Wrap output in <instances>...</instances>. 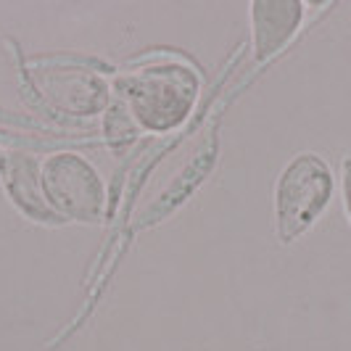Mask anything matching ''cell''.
<instances>
[{
    "mask_svg": "<svg viewBox=\"0 0 351 351\" xmlns=\"http://www.w3.org/2000/svg\"><path fill=\"white\" fill-rule=\"evenodd\" d=\"M119 101L127 106L143 132H175L188 122L201 80L188 64L156 61L119 77Z\"/></svg>",
    "mask_w": 351,
    "mask_h": 351,
    "instance_id": "1",
    "label": "cell"
},
{
    "mask_svg": "<svg viewBox=\"0 0 351 351\" xmlns=\"http://www.w3.org/2000/svg\"><path fill=\"white\" fill-rule=\"evenodd\" d=\"M335 198V175L315 151H301L280 169L272 191V228L282 246L304 238Z\"/></svg>",
    "mask_w": 351,
    "mask_h": 351,
    "instance_id": "2",
    "label": "cell"
},
{
    "mask_svg": "<svg viewBox=\"0 0 351 351\" xmlns=\"http://www.w3.org/2000/svg\"><path fill=\"white\" fill-rule=\"evenodd\" d=\"M40 185L61 222L98 225L106 209V182L95 164L77 151H56L40 164Z\"/></svg>",
    "mask_w": 351,
    "mask_h": 351,
    "instance_id": "3",
    "label": "cell"
},
{
    "mask_svg": "<svg viewBox=\"0 0 351 351\" xmlns=\"http://www.w3.org/2000/svg\"><path fill=\"white\" fill-rule=\"evenodd\" d=\"M29 88L40 104L53 114L90 119L106 114L111 106V88L101 74L82 66H40L27 74Z\"/></svg>",
    "mask_w": 351,
    "mask_h": 351,
    "instance_id": "4",
    "label": "cell"
},
{
    "mask_svg": "<svg viewBox=\"0 0 351 351\" xmlns=\"http://www.w3.org/2000/svg\"><path fill=\"white\" fill-rule=\"evenodd\" d=\"M304 16L306 5L301 0H254L248 5L254 58L264 64L280 56L299 35Z\"/></svg>",
    "mask_w": 351,
    "mask_h": 351,
    "instance_id": "5",
    "label": "cell"
},
{
    "mask_svg": "<svg viewBox=\"0 0 351 351\" xmlns=\"http://www.w3.org/2000/svg\"><path fill=\"white\" fill-rule=\"evenodd\" d=\"M3 188L8 201L14 204L19 214H24L29 222L37 225H58L61 219L48 206L43 185H40V161L27 151H8L5 169H3Z\"/></svg>",
    "mask_w": 351,
    "mask_h": 351,
    "instance_id": "6",
    "label": "cell"
},
{
    "mask_svg": "<svg viewBox=\"0 0 351 351\" xmlns=\"http://www.w3.org/2000/svg\"><path fill=\"white\" fill-rule=\"evenodd\" d=\"M143 130L138 127V122L132 119V114L127 111V106L117 98L111 101V106L106 108L104 114V135L106 143L114 148V151H127L132 143L138 141Z\"/></svg>",
    "mask_w": 351,
    "mask_h": 351,
    "instance_id": "7",
    "label": "cell"
},
{
    "mask_svg": "<svg viewBox=\"0 0 351 351\" xmlns=\"http://www.w3.org/2000/svg\"><path fill=\"white\" fill-rule=\"evenodd\" d=\"M341 201H343V211L351 225V156H343L341 161Z\"/></svg>",
    "mask_w": 351,
    "mask_h": 351,
    "instance_id": "8",
    "label": "cell"
},
{
    "mask_svg": "<svg viewBox=\"0 0 351 351\" xmlns=\"http://www.w3.org/2000/svg\"><path fill=\"white\" fill-rule=\"evenodd\" d=\"M5 156H8V151L0 148V175H3V169H5Z\"/></svg>",
    "mask_w": 351,
    "mask_h": 351,
    "instance_id": "9",
    "label": "cell"
}]
</instances>
